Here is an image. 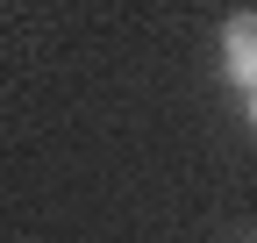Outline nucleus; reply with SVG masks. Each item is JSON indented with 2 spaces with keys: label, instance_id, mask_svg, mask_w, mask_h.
I'll return each mask as SVG.
<instances>
[{
  "label": "nucleus",
  "instance_id": "1",
  "mask_svg": "<svg viewBox=\"0 0 257 243\" xmlns=\"http://www.w3.org/2000/svg\"><path fill=\"white\" fill-rule=\"evenodd\" d=\"M221 72H229L243 93H257V8H236L221 22Z\"/></svg>",
  "mask_w": 257,
  "mask_h": 243
},
{
  "label": "nucleus",
  "instance_id": "2",
  "mask_svg": "<svg viewBox=\"0 0 257 243\" xmlns=\"http://www.w3.org/2000/svg\"><path fill=\"white\" fill-rule=\"evenodd\" d=\"M250 129H257V93H250Z\"/></svg>",
  "mask_w": 257,
  "mask_h": 243
}]
</instances>
